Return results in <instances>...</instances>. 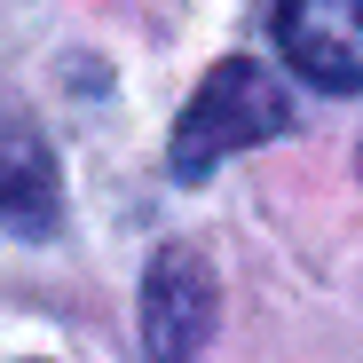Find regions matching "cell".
<instances>
[{"mask_svg": "<svg viewBox=\"0 0 363 363\" xmlns=\"http://www.w3.org/2000/svg\"><path fill=\"white\" fill-rule=\"evenodd\" d=\"M284 127H292L284 87L253 64V55H229V64H213L198 79V95L182 103V118H174V150H166L174 158V182H206L221 158L253 150V143H269Z\"/></svg>", "mask_w": 363, "mask_h": 363, "instance_id": "obj_1", "label": "cell"}, {"mask_svg": "<svg viewBox=\"0 0 363 363\" xmlns=\"http://www.w3.org/2000/svg\"><path fill=\"white\" fill-rule=\"evenodd\" d=\"M213 332V277L190 245H166L143 277V363H198Z\"/></svg>", "mask_w": 363, "mask_h": 363, "instance_id": "obj_2", "label": "cell"}, {"mask_svg": "<svg viewBox=\"0 0 363 363\" xmlns=\"http://www.w3.org/2000/svg\"><path fill=\"white\" fill-rule=\"evenodd\" d=\"M277 48L308 87H363V0H277Z\"/></svg>", "mask_w": 363, "mask_h": 363, "instance_id": "obj_3", "label": "cell"}, {"mask_svg": "<svg viewBox=\"0 0 363 363\" xmlns=\"http://www.w3.org/2000/svg\"><path fill=\"white\" fill-rule=\"evenodd\" d=\"M55 213H64V190H55L48 143H40V127H32L16 103H0V229L48 237Z\"/></svg>", "mask_w": 363, "mask_h": 363, "instance_id": "obj_4", "label": "cell"}]
</instances>
